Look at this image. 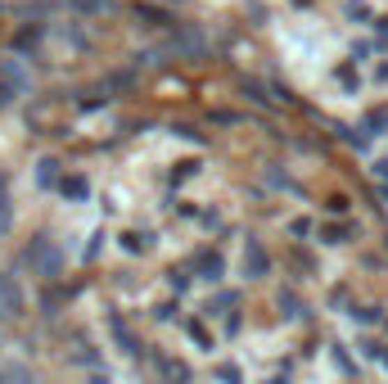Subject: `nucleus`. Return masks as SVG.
Returning <instances> with one entry per match:
<instances>
[{
  "label": "nucleus",
  "mask_w": 388,
  "mask_h": 384,
  "mask_svg": "<svg viewBox=\"0 0 388 384\" xmlns=\"http://www.w3.org/2000/svg\"><path fill=\"white\" fill-rule=\"evenodd\" d=\"M27 258L41 267V276H54V272H59V253H54V249H45V239H36V244L27 249Z\"/></svg>",
  "instance_id": "f257e3e1"
},
{
  "label": "nucleus",
  "mask_w": 388,
  "mask_h": 384,
  "mask_svg": "<svg viewBox=\"0 0 388 384\" xmlns=\"http://www.w3.org/2000/svg\"><path fill=\"white\" fill-rule=\"evenodd\" d=\"M18 307H23V294H18V285L0 276V316H14Z\"/></svg>",
  "instance_id": "f03ea898"
}]
</instances>
